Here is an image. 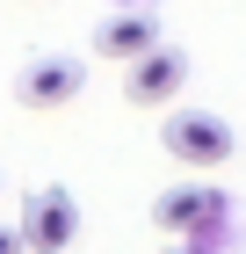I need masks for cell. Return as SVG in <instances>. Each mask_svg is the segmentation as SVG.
I'll return each mask as SVG.
<instances>
[{"label": "cell", "mask_w": 246, "mask_h": 254, "mask_svg": "<svg viewBox=\"0 0 246 254\" xmlns=\"http://www.w3.org/2000/svg\"><path fill=\"white\" fill-rule=\"evenodd\" d=\"M73 233H80V203H73V189L44 182V189L22 196V225H15L22 254H65V247H73Z\"/></svg>", "instance_id": "obj_1"}, {"label": "cell", "mask_w": 246, "mask_h": 254, "mask_svg": "<svg viewBox=\"0 0 246 254\" xmlns=\"http://www.w3.org/2000/svg\"><path fill=\"white\" fill-rule=\"evenodd\" d=\"M152 218H159L167 233L210 240V233H217V225L232 218V196L217 189V182H174V189H159V203H152Z\"/></svg>", "instance_id": "obj_2"}, {"label": "cell", "mask_w": 246, "mask_h": 254, "mask_svg": "<svg viewBox=\"0 0 246 254\" xmlns=\"http://www.w3.org/2000/svg\"><path fill=\"white\" fill-rule=\"evenodd\" d=\"M159 138H167V153L181 160V167H225L232 160V124L210 117V109H174L167 124H159Z\"/></svg>", "instance_id": "obj_3"}, {"label": "cell", "mask_w": 246, "mask_h": 254, "mask_svg": "<svg viewBox=\"0 0 246 254\" xmlns=\"http://www.w3.org/2000/svg\"><path fill=\"white\" fill-rule=\"evenodd\" d=\"M131 73H123V102H138V109H167L181 87H189V59L181 51H167V44H152V51H138V59H123Z\"/></svg>", "instance_id": "obj_4"}, {"label": "cell", "mask_w": 246, "mask_h": 254, "mask_svg": "<svg viewBox=\"0 0 246 254\" xmlns=\"http://www.w3.org/2000/svg\"><path fill=\"white\" fill-rule=\"evenodd\" d=\"M80 87H87V65L80 59H29L15 73V102L22 109H65V102H80Z\"/></svg>", "instance_id": "obj_5"}, {"label": "cell", "mask_w": 246, "mask_h": 254, "mask_svg": "<svg viewBox=\"0 0 246 254\" xmlns=\"http://www.w3.org/2000/svg\"><path fill=\"white\" fill-rule=\"evenodd\" d=\"M159 44V22L145 15V7H123V15H109L95 29V51L101 59H138V51H152Z\"/></svg>", "instance_id": "obj_6"}, {"label": "cell", "mask_w": 246, "mask_h": 254, "mask_svg": "<svg viewBox=\"0 0 246 254\" xmlns=\"http://www.w3.org/2000/svg\"><path fill=\"white\" fill-rule=\"evenodd\" d=\"M0 254H22V240H15V225H0Z\"/></svg>", "instance_id": "obj_7"}, {"label": "cell", "mask_w": 246, "mask_h": 254, "mask_svg": "<svg viewBox=\"0 0 246 254\" xmlns=\"http://www.w3.org/2000/svg\"><path fill=\"white\" fill-rule=\"evenodd\" d=\"M174 254H210V240H189V247H174Z\"/></svg>", "instance_id": "obj_8"}]
</instances>
